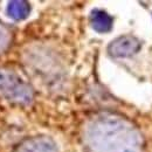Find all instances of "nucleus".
<instances>
[{"label": "nucleus", "instance_id": "f03ea898", "mask_svg": "<svg viewBox=\"0 0 152 152\" xmlns=\"http://www.w3.org/2000/svg\"><path fill=\"white\" fill-rule=\"evenodd\" d=\"M0 97L12 103L28 104L33 99V90L17 73L0 68Z\"/></svg>", "mask_w": 152, "mask_h": 152}, {"label": "nucleus", "instance_id": "39448f33", "mask_svg": "<svg viewBox=\"0 0 152 152\" xmlns=\"http://www.w3.org/2000/svg\"><path fill=\"white\" fill-rule=\"evenodd\" d=\"M89 21H90L91 28L99 34L109 33L114 26V18L108 12L99 8H94L90 12Z\"/></svg>", "mask_w": 152, "mask_h": 152}, {"label": "nucleus", "instance_id": "f257e3e1", "mask_svg": "<svg viewBox=\"0 0 152 152\" xmlns=\"http://www.w3.org/2000/svg\"><path fill=\"white\" fill-rule=\"evenodd\" d=\"M88 152H140L138 131L126 121L115 116H99L86 128Z\"/></svg>", "mask_w": 152, "mask_h": 152}, {"label": "nucleus", "instance_id": "7ed1b4c3", "mask_svg": "<svg viewBox=\"0 0 152 152\" xmlns=\"http://www.w3.org/2000/svg\"><path fill=\"white\" fill-rule=\"evenodd\" d=\"M142 48V42L138 38L131 34H124L114 39L107 50L114 58H128L136 55Z\"/></svg>", "mask_w": 152, "mask_h": 152}, {"label": "nucleus", "instance_id": "20e7f679", "mask_svg": "<svg viewBox=\"0 0 152 152\" xmlns=\"http://www.w3.org/2000/svg\"><path fill=\"white\" fill-rule=\"evenodd\" d=\"M15 152H57V146L50 138L40 136L22 142Z\"/></svg>", "mask_w": 152, "mask_h": 152}, {"label": "nucleus", "instance_id": "423d86ee", "mask_svg": "<svg viewBox=\"0 0 152 152\" xmlns=\"http://www.w3.org/2000/svg\"><path fill=\"white\" fill-rule=\"evenodd\" d=\"M32 7L29 5L28 1L25 0H13L10 1L7 4L6 7V14L8 18L13 20H25L26 18H28V15L31 14Z\"/></svg>", "mask_w": 152, "mask_h": 152}]
</instances>
